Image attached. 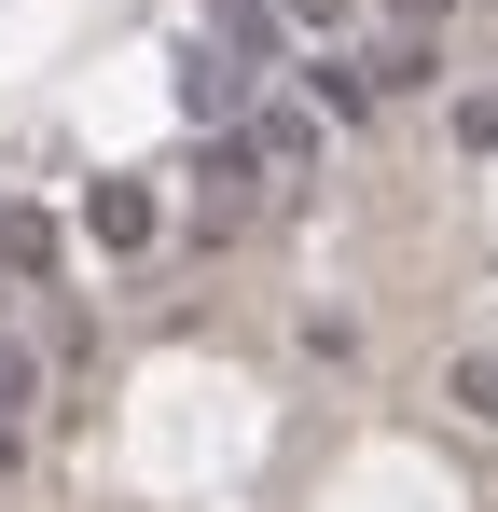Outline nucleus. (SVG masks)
<instances>
[{"label":"nucleus","mask_w":498,"mask_h":512,"mask_svg":"<svg viewBox=\"0 0 498 512\" xmlns=\"http://www.w3.org/2000/svg\"><path fill=\"white\" fill-rule=\"evenodd\" d=\"M291 84H305L319 125H374V111H388V84H374V56H360V42H305V56H291Z\"/></svg>","instance_id":"f257e3e1"},{"label":"nucleus","mask_w":498,"mask_h":512,"mask_svg":"<svg viewBox=\"0 0 498 512\" xmlns=\"http://www.w3.org/2000/svg\"><path fill=\"white\" fill-rule=\"evenodd\" d=\"M263 194H277V180H263V153H249V125H222V139L194 153V222H208V236H236Z\"/></svg>","instance_id":"f03ea898"},{"label":"nucleus","mask_w":498,"mask_h":512,"mask_svg":"<svg viewBox=\"0 0 498 512\" xmlns=\"http://www.w3.org/2000/svg\"><path fill=\"white\" fill-rule=\"evenodd\" d=\"M249 153H263L277 194H305V180H319V111H305V97H249Z\"/></svg>","instance_id":"7ed1b4c3"},{"label":"nucleus","mask_w":498,"mask_h":512,"mask_svg":"<svg viewBox=\"0 0 498 512\" xmlns=\"http://www.w3.org/2000/svg\"><path fill=\"white\" fill-rule=\"evenodd\" d=\"M83 236H97V250H153L166 194H153V180H97V194H83Z\"/></svg>","instance_id":"20e7f679"},{"label":"nucleus","mask_w":498,"mask_h":512,"mask_svg":"<svg viewBox=\"0 0 498 512\" xmlns=\"http://www.w3.org/2000/svg\"><path fill=\"white\" fill-rule=\"evenodd\" d=\"M0 277H14V291H42V277H56V222H42V208H14V194H0Z\"/></svg>","instance_id":"39448f33"},{"label":"nucleus","mask_w":498,"mask_h":512,"mask_svg":"<svg viewBox=\"0 0 498 512\" xmlns=\"http://www.w3.org/2000/svg\"><path fill=\"white\" fill-rule=\"evenodd\" d=\"M28 416H42V360H28V333H0V443L28 457Z\"/></svg>","instance_id":"423d86ee"},{"label":"nucleus","mask_w":498,"mask_h":512,"mask_svg":"<svg viewBox=\"0 0 498 512\" xmlns=\"http://www.w3.org/2000/svg\"><path fill=\"white\" fill-rule=\"evenodd\" d=\"M443 402L471 429H498V346H457V360H443Z\"/></svg>","instance_id":"0eeeda50"},{"label":"nucleus","mask_w":498,"mask_h":512,"mask_svg":"<svg viewBox=\"0 0 498 512\" xmlns=\"http://www.w3.org/2000/svg\"><path fill=\"white\" fill-rule=\"evenodd\" d=\"M388 28H402V42H443V28H457V0H388Z\"/></svg>","instance_id":"6e6552de"}]
</instances>
